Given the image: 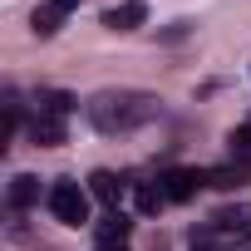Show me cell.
Here are the masks:
<instances>
[{"label": "cell", "instance_id": "1", "mask_svg": "<svg viewBox=\"0 0 251 251\" xmlns=\"http://www.w3.org/2000/svg\"><path fill=\"white\" fill-rule=\"evenodd\" d=\"M153 118H163V99L143 89H103L89 99V123L99 133H133Z\"/></svg>", "mask_w": 251, "mask_h": 251}, {"label": "cell", "instance_id": "2", "mask_svg": "<svg viewBox=\"0 0 251 251\" xmlns=\"http://www.w3.org/2000/svg\"><path fill=\"white\" fill-rule=\"evenodd\" d=\"M50 212H54L64 226H84V222H89V192L64 177V182L50 187Z\"/></svg>", "mask_w": 251, "mask_h": 251}, {"label": "cell", "instance_id": "3", "mask_svg": "<svg viewBox=\"0 0 251 251\" xmlns=\"http://www.w3.org/2000/svg\"><path fill=\"white\" fill-rule=\"evenodd\" d=\"M207 182H212V177H207L202 168H168L158 187L168 192V202H192V197H197Z\"/></svg>", "mask_w": 251, "mask_h": 251}, {"label": "cell", "instance_id": "4", "mask_svg": "<svg viewBox=\"0 0 251 251\" xmlns=\"http://www.w3.org/2000/svg\"><path fill=\"white\" fill-rule=\"evenodd\" d=\"M148 20V5L143 0H118V5L103 10V30H138Z\"/></svg>", "mask_w": 251, "mask_h": 251}, {"label": "cell", "instance_id": "5", "mask_svg": "<svg viewBox=\"0 0 251 251\" xmlns=\"http://www.w3.org/2000/svg\"><path fill=\"white\" fill-rule=\"evenodd\" d=\"M89 192H94V197H99L108 212H118V202H123V192H128V182H118L108 168H99V173L89 177Z\"/></svg>", "mask_w": 251, "mask_h": 251}, {"label": "cell", "instance_id": "6", "mask_svg": "<svg viewBox=\"0 0 251 251\" xmlns=\"http://www.w3.org/2000/svg\"><path fill=\"white\" fill-rule=\"evenodd\" d=\"M212 226H217V231H226V236H246V231H251V207H246V202L222 207V212L212 217Z\"/></svg>", "mask_w": 251, "mask_h": 251}, {"label": "cell", "instance_id": "7", "mask_svg": "<svg viewBox=\"0 0 251 251\" xmlns=\"http://www.w3.org/2000/svg\"><path fill=\"white\" fill-rule=\"evenodd\" d=\"M30 138H35L40 148H59V143H64V118H54V113H35Z\"/></svg>", "mask_w": 251, "mask_h": 251}, {"label": "cell", "instance_id": "8", "mask_svg": "<svg viewBox=\"0 0 251 251\" xmlns=\"http://www.w3.org/2000/svg\"><path fill=\"white\" fill-rule=\"evenodd\" d=\"M40 202V177H30V173H20V177H10V207H35Z\"/></svg>", "mask_w": 251, "mask_h": 251}, {"label": "cell", "instance_id": "9", "mask_svg": "<svg viewBox=\"0 0 251 251\" xmlns=\"http://www.w3.org/2000/svg\"><path fill=\"white\" fill-rule=\"evenodd\" d=\"M79 108V99L74 94H64V89H50V94H40V113H54V118H64V113H74Z\"/></svg>", "mask_w": 251, "mask_h": 251}, {"label": "cell", "instance_id": "10", "mask_svg": "<svg viewBox=\"0 0 251 251\" xmlns=\"http://www.w3.org/2000/svg\"><path fill=\"white\" fill-rule=\"evenodd\" d=\"M128 217H123V212H108L103 222H99V241H128Z\"/></svg>", "mask_w": 251, "mask_h": 251}, {"label": "cell", "instance_id": "11", "mask_svg": "<svg viewBox=\"0 0 251 251\" xmlns=\"http://www.w3.org/2000/svg\"><path fill=\"white\" fill-rule=\"evenodd\" d=\"M59 20H64V15H59V10H50V5H40V10H35V15H30V30H35V35H40V40H50V35H54V30H59Z\"/></svg>", "mask_w": 251, "mask_h": 251}, {"label": "cell", "instance_id": "12", "mask_svg": "<svg viewBox=\"0 0 251 251\" xmlns=\"http://www.w3.org/2000/svg\"><path fill=\"white\" fill-rule=\"evenodd\" d=\"M226 148H231V158H236V163H246V158H251V123H246V128H231V133H226Z\"/></svg>", "mask_w": 251, "mask_h": 251}, {"label": "cell", "instance_id": "13", "mask_svg": "<svg viewBox=\"0 0 251 251\" xmlns=\"http://www.w3.org/2000/svg\"><path fill=\"white\" fill-rule=\"evenodd\" d=\"M163 202H168V192H163V187H138V212H148V217H153V212H163Z\"/></svg>", "mask_w": 251, "mask_h": 251}, {"label": "cell", "instance_id": "14", "mask_svg": "<svg viewBox=\"0 0 251 251\" xmlns=\"http://www.w3.org/2000/svg\"><path fill=\"white\" fill-rule=\"evenodd\" d=\"M207 177H212L207 187H236V182H246V177H241V168H212Z\"/></svg>", "mask_w": 251, "mask_h": 251}, {"label": "cell", "instance_id": "15", "mask_svg": "<svg viewBox=\"0 0 251 251\" xmlns=\"http://www.w3.org/2000/svg\"><path fill=\"white\" fill-rule=\"evenodd\" d=\"M45 5H50V10H59V15H69V10L79 5V0H45Z\"/></svg>", "mask_w": 251, "mask_h": 251}, {"label": "cell", "instance_id": "16", "mask_svg": "<svg viewBox=\"0 0 251 251\" xmlns=\"http://www.w3.org/2000/svg\"><path fill=\"white\" fill-rule=\"evenodd\" d=\"M99 251H128L123 241H99Z\"/></svg>", "mask_w": 251, "mask_h": 251}, {"label": "cell", "instance_id": "17", "mask_svg": "<svg viewBox=\"0 0 251 251\" xmlns=\"http://www.w3.org/2000/svg\"><path fill=\"white\" fill-rule=\"evenodd\" d=\"M236 168H241V177H251V158H246V163H236Z\"/></svg>", "mask_w": 251, "mask_h": 251}, {"label": "cell", "instance_id": "18", "mask_svg": "<svg viewBox=\"0 0 251 251\" xmlns=\"http://www.w3.org/2000/svg\"><path fill=\"white\" fill-rule=\"evenodd\" d=\"M197 251H202V246H197Z\"/></svg>", "mask_w": 251, "mask_h": 251}]
</instances>
